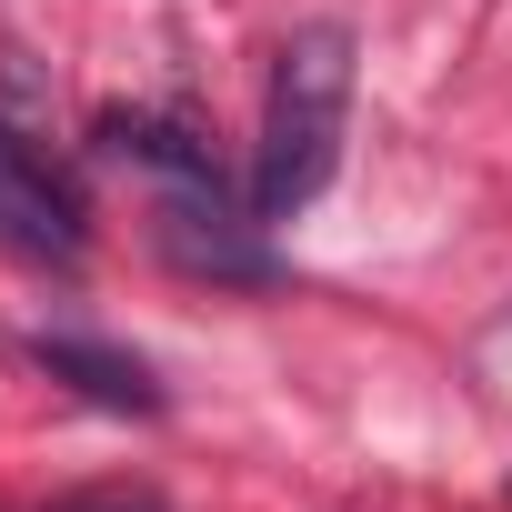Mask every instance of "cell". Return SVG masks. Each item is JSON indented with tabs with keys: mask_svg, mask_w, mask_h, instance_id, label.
I'll return each instance as SVG.
<instances>
[{
	"mask_svg": "<svg viewBox=\"0 0 512 512\" xmlns=\"http://www.w3.org/2000/svg\"><path fill=\"white\" fill-rule=\"evenodd\" d=\"M342 121H352V31L342 21H302L272 61V111H262V161H251V211L292 221L322 201V181L342 171Z\"/></svg>",
	"mask_w": 512,
	"mask_h": 512,
	"instance_id": "6da1fadb",
	"label": "cell"
},
{
	"mask_svg": "<svg viewBox=\"0 0 512 512\" xmlns=\"http://www.w3.org/2000/svg\"><path fill=\"white\" fill-rule=\"evenodd\" d=\"M151 241L171 251L191 282H272L262 231L231 211V191H221V181H171V191L151 201Z\"/></svg>",
	"mask_w": 512,
	"mask_h": 512,
	"instance_id": "7a4b0ae2",
	"label": "cell"
},
{
	"mask_svg": "<svg viewBox=\"0 0 512 512\" xmlns=\"http://www.w3.org/2000/svg\"><path fill=\"white\" fill-rule=\"evenodd\" d=\"M0 241L11 251H31V262H81V201L51 181V161L41 151H21L11 131H0Z\"/></svg>",
	"mask_w": 512,
	"mask_h": 512,
	"instance_id": "3957f363",
	"label": "cell"
},
{
	"mask_svg": "<svg viewBox=\"0 0 512 512\" xmlns=\"http://www.w3.org/2000/svg\"><path fill=\"white\" fill-rule=\"evenodd\" d=\"M31 362L51 372V382H71L81 402H101V412H161V382H151V362H131V352H111V342H71V332H41L31 342Z\"/></svg>",
	"mask_w": 512,
	"mask_h": 512,
	"instance_id": "277c9868",
	"label": "cell"
},
{
	"mask_svg": "<svg viewBox=\"0 0 512 512\" xmlns=\"http://www.w3.org/2000/svg\"><path fill=\"white\" fill-rule=\"evenodd\" d=\"M91 141H101V161H141V171H171V181H221L211 171V141H191L161 111H101Z\"/></svg>",
	"mask_w": 512,
	"mask_h": 512,
	"instance_id": "5b68a950",
	"label": "cell"
},
{
	"mask_svg": "<svg viewBox=\"0 0 512 512\" xmlns=\"http://www.w3.org/2000/svg\"><path fill=\"white\" fill-rule=\"evenodd\" d=\"M61 512H161L151 492H81V502H61Z\"/></svg>",
	"mask_w": 512,
	"mask_h": 512,
	"instance_id": "8992f818",
	"label": "cell"
}]
</instances>
